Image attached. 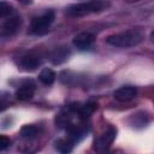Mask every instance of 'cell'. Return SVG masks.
Masks as SVG:
<instances>
[{"label": "cell", "instance_id": "6da1fadb", "mask_svg": "<svg viewBox=\"0 0 154 154\" xmlns=\"http://www.w3.org/2000/svg\"><path fill=\"white\" fill-rule=\"evenodd\" d=\"M143 40L142 34L138 30L131 29L126 31H122L118 34L109 35L106 38V42L111 46L119 47V48H129V47H135L140 45Z\"/></svg>", "mask_w": 154, "mask_h": 154}, {"label": "cell", "instance_id": "7a4b0ae2", "mask_svg": "<svg viewBox=\"0 0 154 154\" xmlns=\"http://www.w3.org/2000/svg\"><path fill=\"white\" fill-rule=\"evenodd\" d=\"M109 6V2L106 1H84V2H77L72 4L66 7V13L70 17H82L90 13H96L106 10Z\"/></svg>", "mask_w": 154, "mask_h": 154}, {"label": "cell", "instance_id": "3957f363", "mask_svg": "<svg viewBox=\"0 0 154 154\" xmlns=\"http://www.w3.org/2000/svg\"><path fill=\"white\" fill-rule=\"evenodd\" d=\"M55 19V13L53 10H47L40 16H36L32 18L30 24V32L32 35H45L48 32L49 28L52 26L53 22Z\"/></svg>", "mask_w": 154, "mask_h": 154}, {"label": "cell", "instance_id": "277c9868", "mask_svg": "<svg viewBox=\"0 0 154 154\" xmlns=\"http://www.w3.org/2000/svg\"><path fill=\"white\" fill-rule=\"evenodd\" d=\"M116 135H117V129L113 128V126H109L107 130H105L102 134H100L95 138V141H94V149L97 153H101V154L107 153L108 149L111 148L112 142L116 138Z\"/></svg>", "mask_w": 154, "mask_h": 154}, {"label": "cell", "instance_id": "5b68a950", "mask_svg": "<svg viewBox=\"0 0 154 154\" xmlns=\"http://www.w3.org/2000/svg\"><path fill=\"white\" fill-rule=\"evenodd\" d=\"M20 24H22V19L17 13H13L12 16L4 18V22L0 28L1 36L2 37H12L19 30Z\"/></svg>", "mask_w": 154, "mask_h": 154}, {"label": "cell", "instance_id": "8992f818", "mask_svg": "<svg viewBox=\"0 0 154 154\" xmlns=\"http://www.w3.org/2000/svg\"><path fill=\"white\" fill-rule=\"evenodd\" d=\"M95 41V35L89 32V31H83V32H79L78 35L75 36L73 38V46L79 49V51H85L88 48H90L93 46Z\"/></svg>", "mask_w": 154, "mask_h": 154}, {"label": "cell", "instance_id": "52a82bcc", "mask_svg": "<svg viewBox=\"0 0 154 154\" xmlns=\"http://www.w3.org/2000/svg\"><path fill=\"white\" fill-rule=\"evenodd\" d=\"M35 90H36V85L32 81H24L16 90V97L22 101L30 100L34 96Z\"/></svg>", "mask_w": 154, "mask_h": 154}, {"label": "cell", "instance_id": "ba28073f", "mask_svg": "<svg viewBox=\"0 0 154 154\" xmlns=\"http://www.w3.org/2000/svg\"><path fill=\"white\" fill-rule=\"evenodd\" d=\"M137 95V88L134 85H123L114 90L113 96L119 102H128Z\"/></svg>", "mask_w": 154, "mask_h": 154}, {"label": "cell", "instance_id": "9c48e42d", "mask_svg": "<svg viewBox=\"0 0 154 154\" xmlns=\"http://www.w3.org/2000/svg\"><path fill=\"white\" fill-rule=\"evenodd\" d=\"M17 64L24 71H34L41 65V59L37 55H23L18 59Z\"/></svg>", "mask_w": 154, "mask_h": 154}, {"label": "cell", "instance_id": "30bf717a", "mask_svg": "<svg viewBox=\"0 0 154 154\" xmlns=\"http://www.w3.org/2000/svg\"><path fill=\"white\" fill-rule=\"evenodd\" d=\"M96 108H97V103L94 102V101H89V102L84 103L83 106H79L77 116H78V118L81 120H85V119H88L95 112Z\"/></svg>", "mask_w": 154, "mask_h": 154}, {"label": "cell", "instance_id": "8fae6325", "mask_svg": "<svg viewBox=\"0 0 154 154\" xmlns=\"http://www.w3.org/2000/svg\"><path fill=\"white\" fill-rule=\"evenodd\" d=\"M75 143L67 137V138H59L55 141V149L59 154H70L73 150Z\"/></svg>", "mask_w": 154, "mask_h": 154}, {"label": "cell", "instance_id": "7c38bea8", "mask_svg": "<svg viewBox=\"0 0 154 154\" xmlns=\"http://www.w3.org/2000/svg\"><path fill=\"white\" fill-rule=\"evenodd\" d=\"M69 55H70V51L65 47H61V48H57L55 51H53L49 59L53 64H61L69 58Z\"/></svg>", "mask_w": 154, "mask_h": 154}, {"label": "cell", "instance_id": "4fadbf2b", "mask_svg": "<svg viewBox=\"0 0 154 154\" xmlns=\"http://www.w3.org/2000/svg\"><path fill=\"white\" fill-rule=\"evenodd\" d=\"M130 124L132 125V126H135V128H143V126H146L147 124H148V122H149V117L146 114V112H138V113H136V114H132L131 117H130Z\"/></svg>", "mask_w": 154, "mask_h": 154}, {"label": "cell", "instance_id": "5bb4252c", "mask_svg": "<svg viewBox=\"0 0 154 154\" xmlns=\"http://www.w3.org/2000/svg\"><path fill=\"white\" fill-rule=\"evenodd\" d=\"M55 72L52 70V69H48V67H45L42 69V71L40 72L38 75V79L42 84L45 85H51L53 84V82L55 81Z\"/></svg>", "mask_w": 154, "mask_h": 154}, {"label": "cell", "instance_id": "9a60e30c", "mask_svg": "<svg viewBox=\"0 0 154 154\" xmlns=\"http://www.w3.org/2000/svg\"><path fill=\"white\" fill-rule=\"evenodd\" d=\"M40 132V129L36 125H24L20 129V136L24 138H35Z\"/></svg>", "mask_w": 154, "mask_h": 154}, {"label": "cell", "instance_id": "2e32d148", "mask_svg": "<svg viewBox=\"0 0 154 154\" xmlns=\"http://www.w3.org/2000/svg\"><path fill=\"white\" fill-rule=\"evenodd\" d=\"M13 13H16V11H14V8L10 4L5 2V1H1L0 2V18L1 19L7 18V17L12 16Z\"/></svg>", "mask_w": 154, "mask_h": 154}, {"label": "cell", "instance_id": "e0dca14e", "mask_svg": "<svg viewBox=\"0 0 154 154\" xmlns=\"http://www.w3.org/2000/svg\"><path fill=\"white\" fill-rule=\"evenodd\" d=\"M10 140L6 137V136H1L0 137V149L1 150H5L7 147H10Z\"/></svg>", "mask_w": 154, "mask_h": 154}, {"label": "cell", "instance_id": "ac0fdd59", "mask_svg": "<svg viewBox=\"0 0 154 154\" xmlns=\"http://www.w3.org/2000/svg\"><path fill=\"white\" fill-rule=\"evenodd\" d=\"M150 40H152V42L154 43V31H152V34H150Z\"/></svg>", "mask_w": 154, "mask_h": 154}]
</instances>
